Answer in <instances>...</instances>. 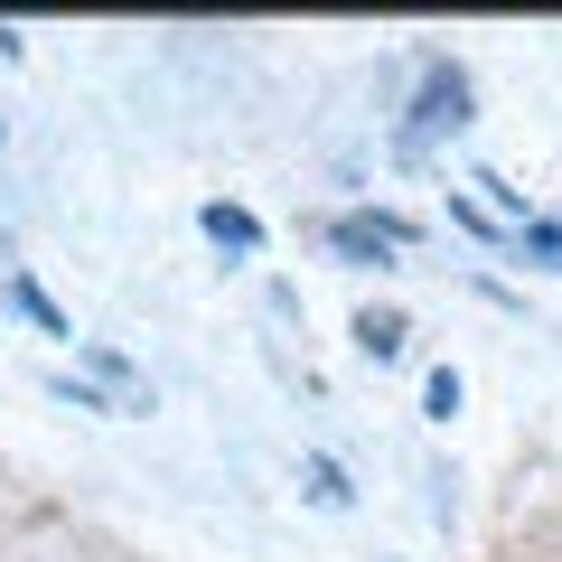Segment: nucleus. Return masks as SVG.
<instances>
[{
	"instance_id": "nucleus-2",
	"label": "nucleus",
	"mask_w": 562,
	"mask_h": 562,
	"mask_svg": "<svg viewBox=\"0 0 562 562\" xmlns=\"http://www.w3.org/2000/svg\"><path fill=\"white\" fill-rule=\"evenodd\" d=\"M422 132H460V122H469V76H450V66H441V76H431V85H422Z\"/></svg>"
},
{
	"instance_id": "nucleus-4",
	"label": "nucleus",
	"mask_w": 562,
	"mask_h": 562,
	"mask_svg": "<svg viewBox=\"0 0 562 562\" xmlns=\"http://www.w3.org/2000/svg\"><path fill=\"white\" fill-rule=\"evenodd\" d=\"M206 235H216V244H235V254H254V216H235V206H206Z\"/></svg>"
},
{
	"instance_id": "nucleus-1",
	"label": "nucleus",
	"mask_w": 562,
	"mask_h": 562,
	"mask_svg": "<svg viewBox=\"0 0 562 562\" xmlns=\"http://www.w3.org/2000/svg\"><path fill=\"white\" fill-rule=\"evenodd\" d=\"M403 235H413L403 216H338V225H328L338 254H403Z\"/></svg>"
},
{
	"instance_id": "nucleus-3",
	"label": "nucleus",
	"mask_w": 562,
	"mask_h": 562,
	"mask_svg": "<svg viewBox=\"0 0 562 562\" xmlns=\"http://www.w3.org/2000/svg\"><path fill=\"white\" fill-rule=\"evenodd\" d=\"M357 347H366V357H394V347H403V319H394V310H366V319H357Z\"/></svg>"
}]
</instances>
